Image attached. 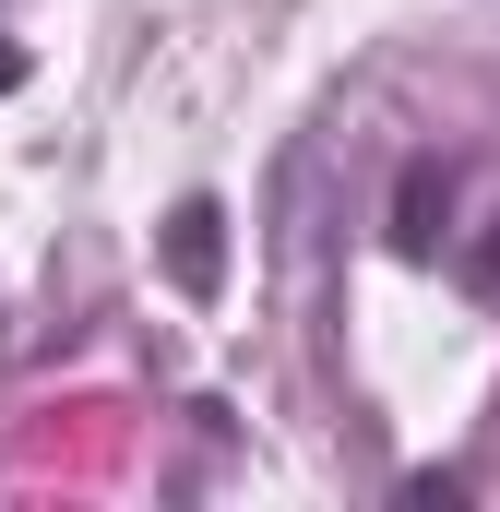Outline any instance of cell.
<instances>
[{"mask_svg": "<svg viewBox=\"0 0 500 512\" xmlns=\"http://www.w3.org/2000/svg\"><path fill=\"white\" fill-rule=\"evenodd\" d=\"M167 262H179V286H215V203H179L167 215Z\"/></svg>", "mask_w": 500, "mask_h": 512, "instance_id": "obj_1", "label": "cell"}]
</instances>
